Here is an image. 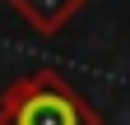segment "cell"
<instances>
[{"label":"cell","mask_w":130,"mask_h":125,"mask_svg":"<svg viewBox=\"0 0 130 125\" xmlns=\"http://www.w3.org/2000/svg\"><path fill=\"white\" fill-rule=\"evenodd\" d=\"M0 125H98V116L56 74H28V79L5 88Z\"/></svg>","instance_id":"cell-1"},{"label":"cell","mask_w":130,"mask_h":125,"mask_svg":"<svg viewBox=\"0 0 130 125\" xmlns=\"http://www.w3.org/2000/svg\"><path fill=\"white\" fill-rule=\"evenodd\" d=\"M74 5H79V0H14V9H19L32 28H42V33L60 28L65 19H70V9H74Z\"/></svg>","instance_id":"cell-2"}]
</instances>
